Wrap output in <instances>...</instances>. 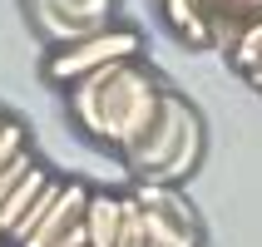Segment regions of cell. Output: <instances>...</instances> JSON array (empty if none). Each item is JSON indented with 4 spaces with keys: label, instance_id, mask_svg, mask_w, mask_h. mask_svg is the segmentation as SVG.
<instances>
[{
    "label": "cell",
    "instance_id": "52a82bcc",
    "mask_svg": "<svg viewBox=\"0 0 262 247\" xmlns=\"http://www.w3.org/2000/svg\"><path fill=\"white\" fill-rule=\"evenodd\" d=\"M119 203L114 193H94L89 188V208H84V247H114L119 242Z\"/></svg>",
    "mask_w": 262,
    "mask_h": 247
},
{
    "label": "cell",
    "instance_id": "ba28073f",
    "mask_svg": "<svg viewBox=\"0 0 262 247\" xmlns=\"http://www.w3.org/2000/svg\"><path fill=\"white\" fill-rule=\"evenodd\" d=\"M45 183H50V173H45L40 163H35V168L25 173V183H20V188L5 198V208H0V237H5V242H10V237H15V228L25 222V213L35 208V198L45 193Z\"/></svg>",
    "mask_w": 262,
    "mask_h": 247
},
{
    "label": "cell",
    "instance_id": "7c38bea8",
    "mask_svg": "<svg viewBox=\"0 0 262 247\" xmlns=\"http://www.w3.org/2000/svg\"><path fill=\"white\" fill-rule=\"evenodd\" d=\"M30 168H35V159H30V153H15V159L0 168V208H5V198H10V193L25 183V173H30Z\"/></svg>",
    "mask_w": 262,
    "mask_h": 247
},
{
    "label": "cell",
    "instance_id": "6da1fadb",
    "mask_svg": "<svg viewBox=\"0 0 262 247\" xmlns=\"http://www.w3.org/2000/svg\"><path fill=\"white\" fill-rule=\"evenodd\" d=\"M159 104H163V84L139 59L104 64V70H94V74H84V79L70 84L74 124H79L94 144H109V148H119V153H129V148L154 129Z\"/></svg>",
    "mask_w": 262,
    "mask_h": 247
},
{
    "label": "cell",
    "instance_id": "4fadbf2b",
    "mask_svg": "<svg viewBox=\"0 0 262 247\" xmlns=\"http://www.w3.org/2000/svg\"><path fill=\"white\" fill-rule=\"evenodd\" d=\"M15 153H25V129H20L15 119H5V129H0V168H5Z\"/></svg>",
    "mask_w": 262,
    "mask_h": 247
},
{
    "label": "cell",
    "instance_id": "30bf717a",
    "mask_svg": "<svg viewBox=\"0 0 262 247\" xmlns=\"http://www.w3.org/2000/svg\"><path fill=\"white\" fill-rule=\"evenodd\" d=\"M119 203H124V213H119V242H114V247H148L144 208H139V198H134V193H124Z\"/></svg>",
    "mask_w": 262,
    "mask_h": 247
},
{
    "label": "cell",
    "instance_id": "8992f818",
    "mask_svg": "<svg viewBox=\"0 0 262 247\" xmlns=\"http://www.w3.org/2000/svg\"><path fill=\"white\" fill-rule=\"evenodd\" d=\"M84 208H89V188H84V183H64L59 198H55V208H50V213L25 233V242H20V247H55L64 233H74V228L84 222Z\"/></svg>",
    "mask_w": 262,
    "mask_h": 247
},
{
    "label": "cell",
    "instance_id": "5b68a950",
    "mask_svg": "<svg viewBox=\"0 0 262 247\" xmlns=\"http://www.w3.org/2000/svg\"><path fill=\"white\" fill-rule=\"evenodd\" d=\"M35 20L55 44H70L109 25V0H35Z\"/></svg>",
    "mask_w": 262,
    "mask_h": 247
},
{
    "label": "cell",
    "instance_id": "7a4b0ae2",
    "mask_svg": "<svg viewBox=\"0 0 262 247\" xmlns=\"http://www.w3.org/2000/svg\"><path fill=\"white\" fill-rule=\"evenodd\" d=\"M198 153H203V124L193 114V104L178 99L173 89H163L154 129L124 153V163L139 183H178L198 163Z\"/></svg>",
    "mask_w": 262,
    "mask_h": 247
},
{
    "label": "cell",
    "instance_id": "9c48e42d",
    "mask_svg": "<svg viewBox=\"0 0 262 247\" xmlns=\"http://www.w3.org/2000/svg\"><path fill=\"white\" fill-rule=\"evenodd\" d=\"M228 59H233V70L243 74L252 89H262V20L237 35V44L228 50Z\"/></svg>",
    "mask_w": 262,
    "mask_h": 247
},
{
    "label": "cell",
    "instance_id": "8fae6325",
    "mask_svg": "<svg viewBox=\"0 0 262 247\" xmlns=\"http://www.w3.org/2000/svg\"><path fill=\"white\" fill-rule=\"evenodd\" d=\"M59 188H64V183H59V178H50V183H45V193H40V198H35V208H30V213H25V222H20V228H15V237H10L15 247L25 242V233H30V228H35V222L45 218V213H50V208H55V198H59Z\"/></svg>",
    "mask_w": 262,
    "mask_h": 247
},
{
    "label": "cell",
    "instance_id": "5bb4252c",
    "mask_svg": "<svg viewBox=\"0 0 262 247\" xmlns=\"http://www.w3.org/2000/svg\"><path fill=\"white\" fill-rule=\"evenodd\" d=\"M0 129H5V114H0Z\"/></svg>",
    "mask_w": 262,
    "mask_h": 247
},
{
    "label": "cell",
    "instance_id": "277c9868",
    "mask_svg": "<svg viewBox=\"0 0 262 247\" xmlns=\"http://www.w3.org/2000/svg\"><path fill=\"white\" fill-rule=\"evenodd\" d=\"M144 55V35L134 25H109L84 35V40H70V44H55L50 59H45V79H55V84L70 89L74 79H84V74L104 70V64H124V59H139Z\"/></svg>",
    "mask_w": 262,
    "mask_h": 247
},
{
    "label": "cell",
    "instance_id": "3957f363",
    "mask_svg": "<svg viewBox=\"0 0 262 247\" xmlns=\"http://www.w3.org/2000/svg\"><path fill=\"white\" fill-rule=\"evenodd\" d=\"M168 30L193 50H233L237 35L262 20V0H163Z\"/></svg>",
    "mask_w": 262,
    "mask_h": 247
},
{
    "label": "cell",
    "instance_id": "9a60e30c",
    "mask_svg": "<svg viewBox=\"0 0 262 247\" xmlns=\"http://www.w3.org/2000/svg\"><path fill=\"white\" fill-rule=\"evenodd\" d=\"M0 242H5V237H0Z\"/></svg>",
    "mask_w": 262,
    "mask_h": 247
}]
</instances>
